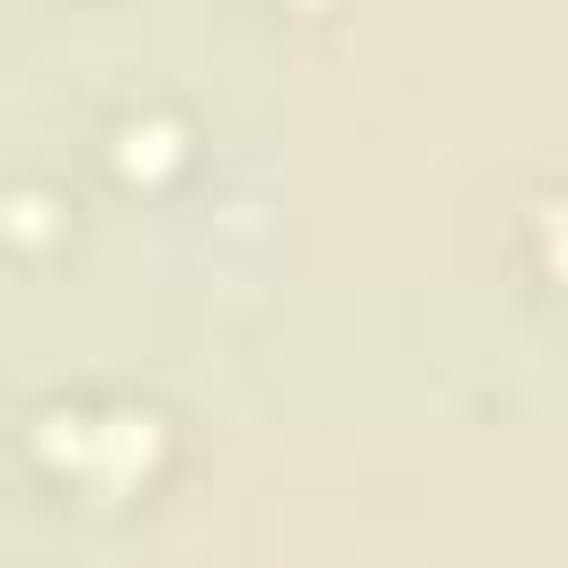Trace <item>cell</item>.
Returning a JSON list of instances; mask_svg holds the SVG:
<instances>
[{
    "label": "cell",
    "instance_id": "6da1fadb",
    "mask_svg": "<svg viewBox=\"0 0 568 568\" xmlns=\"http://www.w3.org/2000/svg\"><path fill=\"white\" fill-rule=\"evenodd\" d=\"M106 178L124 195H178L195 178V124L169 106V98H142V106H115L106 142H98Z\"/></svg>",
    "mask_w": 568,
    "mask_h": 568
},
{
    "label": "cell",
    "instance_id": "3957f363",
    "mask_svg": "<svg viewBox=\"0 0 568 568\" xmlns=\"http://www.w3.org/2000/svg\"><path fill=\"white\" fill-rule=\"evenodd\" d=\"M541 231L559 240V266H550V275H568V195H550V204H541Z\"/></svg>",
    "mask_w": 568,
    "mask_h": 568
},
{
    "label": "cell",
    "instance_id": "7a4b0ae2",
    "mask_svg": "<svg viewBox=\"0 0 568 568\" xmlns=\"http://www.w3.org/2000/svg\"><path fill=\"white\" fill-rule=\"evenodd\" d=\"M9 248H18L27 266L53 257V186H36V178L9 186Z\"/></svg>",
    "mask_w": 568,
    "mask_h": 568
}]
</instances>
